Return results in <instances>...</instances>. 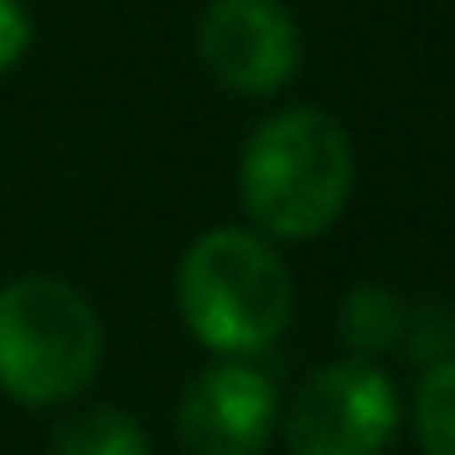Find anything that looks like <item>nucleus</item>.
Segmentation results:
<instances>
[{"mask_svg":"<svg viewBox=\"0 0 455 455\" xmlns=\"http://www.w3.org/2000/svg\"><path fill=\"white\" fill-rule=\"evenodd\" d=\"M408 334V313L387 286H355L339 302V339L355 360H376Z\"/></svg>","mask_w":455,"mask_h":455,"instance_id":"nucleus-7","label":"nucleus"},{"mask_svg":"<svg viewBox=\"0 0 455 455\" xmlns=\"http://www.w3.org/2000/svg\"><path fill=\"white\" fill-rule=\"evenodd\" d=\"M207 75L238 96H275L297 80L302 37L281 0H212L196 27Z\"/></svg>","mask_w":455,"mask_h":455,"instance_id":"nucleus-5","label":"nucleus"},{"mask_svg":"<svg viewBox=\"0 0 455 455\" xmlns=\"http://www.w3.org/2000/svg\"><path fill=\"white\" fill-rule=\"evenodd\" d=\"M180 318L223 360H249L286 334L291 323V275L270 238L249 228L202 233L175 275Z\"/></svg>","mask_w":455,"mask_h":455,"instance_id":"nucleus-2","label":"nucleus"},{"mask_svg":"<svg viewBox=\"0 0 455 455\" xmlns=\"http://www.w3.org/2000/svg\"><path fill=\"white\" fill-rule=\"evenodd\" d=\"M355 186L349 132L318 107L270 116L238 164V196L249 223L270 238H318L339 223Z\"/></svg>","mask_w":455,"mask_h":455,"instance_id":"nucleus-1","label":"nucleus"},{"mask_svg":"<svg viewBox=\"0 0 455 455\" xmlns=\"http://www.w3.org/2000/svg\"><path fill=\"white\" fill-rule=\"evenodd\" d=\"M32 48V16L21 0H0V75L11 64H21V53Z\"/></svg>","mask_w":455,"mask_h":455,"instance_id":"nucleus-10","label":"nucleus"},{"mask_svg":"<svg viewBox=\"0 0 455 455\" xmlns=\"http://www.w3.org/2000/svg\"><path fill=\"white\" fill-rule=\"evenodd\" d=\"M48 451L53 455H148V435L122 408H80V413L59 419Z\"/></svg>","mask_w":455,"mask_h":455,"instance_id":"nucleus-8","label":"nucleus"},{"mask_svg":"<svg viewBox=\"0 0 455 455\" xmlns=\"http://www.w3.org/2000/svg\"><path fill=\"white\" fill-rule=\"evenodd\" d=\"M413 429L424 455H455V355L424 371L413 392Z\"/></svg>","mask_w":455,"mask_h":455,"instance_id":"nucleus-9","label":"nucleus"},{"mask_svg":"<svg viewBox=\"0 0 455 455\" xmlns=\"http://www.w3.org/2000/svg\"><path fill=\"white\" fill-rule=\"evenodd\" d=\"M275 381L249 360L207 365L175 403V435L186 455H259L275 435Z\"/></svg>","mask_w":455,"mask_h":455,"instance_id":"nucleus-6","label":"nucleus"},{"mask_svg":"<svg viewBox=\"0 0 455 455\" xmlns=\"http://www.w3.org/2000/svg\"><path fill=\"white\" fill-rule=\"evenodd\" d=\"M397 387L376 360L344 355L302 381L286 413L291 455H387L397 435Z\"/></svg>","mask_w":455,"mask_h":455,"instance_id":"nucleus-4","label":"nucleus"},{"mask_svg":"<svg viewBox=\"0 0 455 455\" xmlns=\"http://www.w3.org/2000/svg\"><path fill=\"white\" fill-rule=\"evenodd\" d=\"M101 318L59 275L0 286V392L27 408L80 397L101 371Z\"/></svg>","mask_w":455,"mask_h":455,"instance_id":"nucleus-3","label":"nucleus"}]
</instances>
